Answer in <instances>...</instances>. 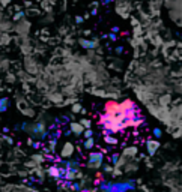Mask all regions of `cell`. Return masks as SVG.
Listing matches in <instances>:
<instances>
[{"label":"cell","instance_id":"1","mask_svg":"<svg viewBox=\"0 0 182 192\" xmlns=\"http://www.w3.org/2000/svg\"><path fill=\"white\" fill-rule=\"evenodd\" d=\"M136 189V182L134 180H125V182H102L99 186L101 192H129Z\"/></svg>","mask_w":182,"mask_h":192},{"label":"cell","instance_id":"2","mask_svg":"<svg viewBox=\"0 0 182 192\" xmlns=\"http://www.w3.org/2000/svg\"><path fill=\"white\" fill-rule=\"evenodd\" d=\"M21 129L23 131H27L30 132L32 135H35L38 140H45L47 135H48V131H47V126L44 122H38L35 125H29V123H23L21 125Z\"/></svg>","mask_w":182,"mask_h":192},{"label":"cell","instance_id":"3","mask_svg":"<svg viewBox=\"0 0 182 192\" xmlns=\"http://www.w3.org/2000/svg\"><path fill=\"white\" fill-rule=\"evenodd\" d=\"M104 164V153L102 152H90L87 156V165L90 168H101Z\"/></svg>","mask_w":182,"mask_h":192},{"label":"cell","instance_id":"4","mask_svg":"<svg viewBox=\"0 0 182 192\" xmlns=\"http://www.w3.org/2000/svg\"><path fill=\"white\" fill-rule=\"evenodd\" d=\"M74 152H75V146L69 141L66 143H63L60 152H59V155H60V159H69L72 155H74Z\"/></svg>","mask_w":182,"mask_h":192},{"label":"cell","instance_id":"5","mask_svg":"<svg viewBox=\"0 0 182 192\" xmlns=\"http://www.w3.org/2000/svg\"><path fill=\"white\" fill-rule=\"evenodd\" d=\"M158 149H160V141H158V140L151 138V140H148V141H146V150H148V155L149 156L157 155Z\"/></svg>","mask_w":182,"mask_h":192},{"label":"cell","instance_id":"6","mask_svg":"<svg viewBox=\"0 0 182 192\" xmlns=\"http://www.w3.org/2000/svg\"><path fill=\"white\" fill-rule=\"evenodd\" d=\"M77 177H80L79 168H69V170H66V171H65L63 180H65V182H74Z\"/></svg>","mask_w":182,"mask_h":192},{"label":"cell","instance_id":"7","mask_svg":"<svg viewBox=\"0 0 182 192\" xmlns=\"http://www.w3.org/2000/svg\"><path fill=\"white\" fill-rule=\"evenodd\" d=\"M69 131H71V134L80 137V135L84 132V128H83L79 122H71V123H69Z\"/></svg>","mask_w":182,"mask_h":192},{"label":"cell","instance_id":"8","mask_svg":"<svg viewBox=\"0 0 182 192\" xmlns=\"http://www.w3.org/2000/svg\"><path fill=\"white\" fill-rule=\"evenodd\" d=\"M60 165L65 170H69V168H79L80 167V162L77 159H62Z\"/></svg>","mask_w":182,"mask_h":192},{"label":"cell","instance_id":"9","mask_svg":"<svg viewBox=\"0 0 182 192\" xmlns=\"http://www.w3.org/2000/svg\"><path fill=\"white\" fill-rule=\"evenodd\" d=\"M138 153V149L136 147V146H131V147H126L123 152H122V158H125V159H133L136 155Z\"/></svg>","mask_w":182,"mask_h":192},{"label":"cell","instance_id":"10","mask_svg":"<svg viewBox=\"0 0 182 192\" xmlns=\"http://www.w3.org/2000/svg\"><path fill=\"white\" fill-rule=\"evenodd\" d=\"M80 45L84 48V50H93L98 47V41H90V39H80L79 41Z\"/></svg>","mask_w":182,"mask_h":192},{"label":"cell","instance_id":"11","mask_svg":"<svg viewBox=\"0 0 182 192\" xmlns=\"http://www.w3.org/2000/svg\"><path fill=\"white\" fill-rule=\"evenodd\" d=\"M59 165H51V167L47 168V174L50 177H54V179H60V173H59Z\"/></svg>","mask_w":182,"mask_h":192},{"label":"cell","instance_id":"12","mask_svg":"<svg viewBox=\"0 0 182 192\" xmlns=\"http://www.w3.org/2000/svg\"><path fill=\"white\" fill-rule=\"evenodd\" d=\"M56 144H57V138H51L44 150L48 152V153H56Z\"/></svg>","mask_w":182,"mask_h":192},{"label":"cell","instance_id":"13","mask_svg":"<svg viewBox=\"0 0 182 192\" xmlns=\"http://www.w3.org/2000/svg\"><path fill=\"white\" fill-rule=\"evenodd\" d=\"M116 12H118V14H121L122 17H128V12H129V6H126V5H118L116 6Z\"/></svg>","mask_w":182,"mask_h":192},{"label":"cell","instance_id":"14","mask_svg":"<svg viewBox=\"0 0 182 192\" xmlns=\"http://www.w3.org/2000/svg\"><path fill=\"white\" fill-rule=\"evenodd\" d=\"M9 108V98H0V113H6Z\"/></svg>","mask_w":182,"mask_h":192},{"label":"cell","instance_id":"15","mask_svg":"<svg viewBox=\"0 0 182 192\" xmlns=\"http://www.w3.org/2000/svg\"><path fill=\"white\" fill-rule=\"evenodd\" d=\"M83 147L86 150H92L95 147V140L93 138H86L84 141H83Z\"/></svg>","mask_w":182,"mask_h":192},{"label":"cell","instance_id":"16","mask_svg":"<svg viewBox=\"0 0 182 192\" xmlns=\"http://www.w3.org/2000/svg\"><path fill=\"white\" fill-rule=\"evenodd\" d=\"M104 143L110 144V146H116L119 141H118V138H114L113 135H104Z\"/></svg>","mask_w":182,"mask_h":192},{"label":"cell","instance_id":"17","mask_svg":"<svg viewBox=\"0 0 182 192\" xmlns=\"http://www.w3.org/2000/svg\"><path fill=\"white\" fill-rule=\"evenodd\" d=\"M79 123L84 128V129H90V126H92V120H90V119H86V117H83Z\"/></svg>","mask_w":182,"mask_h":192},{"label":"cell","instance_id":"18","mask_svg":"<svg viewBox=\"0 0 182 192\" xmlns=\"http://www.w3.org/2000/svg\"><path fill=\"white\" fill-rule=\"evenodd\" d=\"M152 135H153V138H155V140H158V138H161L163 131L160 129V128H153V129H152Z\"/></svg>","mask_w":182,"mask_h":192},{"label":"cell","instance_id":"19","mask_svg":"<svg viewBox=\"0 0 182 192\" xmlns=\"http://www.w3.org/2000/svg\"><path fill=\"white\" fill-rule=\"evenodd\" d=\"M81 110H83V107H81V104H79V102H75V104L72 105V113H74V114L81 113Z\"/></svg>","mask_w":182,"mask_h":192},{"label":"cell","instance_id":"20","mask_svg":"<svg viewBox=\"0 0 182 192\" xmlns=\"http://www.w3.org/2000/svg\"><path fill=\"white\" fill-rule=\"evenodd\" d=\"M119 153H114V155H111V158H110V161H111V164H113V167H116L118 165V161H119Z\"/></svg>","mask_w":182,"mask_h":192},{"label":"cell","instance_id":"21","mask_svg":"<svg viewBox=\"0 0 182 192\" xmlns=\"http://www.w3.org/2000/svg\"><path fill=\"white\" fill-rule=\"evenodd\" d=\"M32 159H33V161H36L38 164H41V162H44V159H45V158H44L42 155H39V153H38V155H33V156H32Z\"/></svg>","mask_w":182,"mask_h":192},{"label":"cell","instance_id":"22","mask_svg":"<svg viewBox=\"0 0 182 192\" xmlns=\"http://www.w3.org/2000/svg\"><path fill=\"white\" fill-rule=\"evenodd\" d=\"M102 168H104V171L106 173H113V165H110V164H102Z\"/></svg>","mask_w":182,"mask_h":192},{"label":"cell","instance_id":"23","mask_svg":"<svg viewBox=\"0 0 182 192\" xmlns=\"http://www.w3.org/2000/svg\"><path fill=\"white\" fill-rule=\"evenodd\" d=\"M84 138H92L93 137V131L92 129H84Z\"/></svg>","mask_w":182,"mask_h":192},{"label":"cell","instance_id":"24","mask_svg":"<svg viewBox=\"0 0 182 192\" xmlns=\"http://www.w3.org/2000/svg\"><path fill=\"white\" fill-rule=\"evenodd\" d=\"M23 17H24V12H17V14L14 15V21H20Z\"/></svg>","mask_w":182,"mask_h":192},{"label":"cell","instance_id":"25","mask_svg":"<svg viewBox=\"0 0 182 192\" xmlns=\"http://www.w3.org/2000/svg\"><path fill=\"white\" fill-rule=\"evenodd\" d=\"M113 176H122V171L119 170V168H113V173H111Z\"/></svg>","mask_w":182,"mask_h":192},{"label":"cell","instance_id":"26","mask_svg":"<svg viewBox=\"0 0 182 192\" xmlns=\"http://www.w3.org/2000/svg\"><path fill=\"white\" fill-rule=\"evenodd\" d=\"M114 53H116V54H122V53H123V48H122V47H116V48H114Z\"/></svg>","mask_w":182,"mask_h":192},{"label":"cell","instance_id":"27","mask_svg":"<svg viewBox=\"0 0 182 192\" xmlns=\"http://www.w3.org/2000/svg\"><path fill=\"white\" fill-rule=\"evenodd\" d=\"M83 21H84V18H83V17H75V23H77V24H81Z\"/></svg>","mask_w":182,"mask_h":192},{"label":"cell","instance_id":"28","mask_svg":"<svg viewBox=\"0 0 182 192\" xmlns=\"http://www.w3.org/2000/svg\"><path fill=\"white\" fill-rule=\"evenodd\" d=\"M30 146H33L35 149H39L41 147V143H38V141H32V144Z\"/></svg>","mask_w":182,"mask_h":192},{"label":"cell","instance_id":"29","mask_svg":"<svg viewBox=\"0 0 182 192\" xmlns=\"http://www.w3.org/2000/svg\"><path fill=\"white\" fill-rule=\"evenodd\" d=\"M119 32H121V30H119V27H118V26H114V27L111 29V33H113V35H116V33H119Z\"/></svg>","mask_w":182,"mask_h":192},{"label":"cell","instance_id":"30","mask_svg":"<svg viewBox=\"0 0 182 192\" xmlns=\"http://www.w3.org/2000/svg\"><path fill=\"white\" fill-rule=\"evenodd\" d=\"M11 2H12V0H0V3H2L3 6H8Z\"/></svg>","mask_w":182,"mask_h":192},{"label":"cell","instance_id":"31","mask_svg":"<svg viewBox=\"0 0 182 192\" xmlns=\"http://www.w3.org/2000/svg\"><path fill=\"white\" fill-rule=\"evenodd\" d=\"M108 39H110V41H116V35L110 33V35H108Z\"/></svg>","mask_w":182,"mask_h":192},{"label":"cell","instance_id":"32","mask_svg":"<svg viewBox=\"0 0 182 192\" xmlns=\"http://www.w3.org/2000/svg\"><path fill=\"white\" fill-rule=\"evenodd\" d=\"M96 12H98V8H93L92 9V15H96Z\"/></svg>","mask_w":182,"mask_h":192},{"label":"cell","instance_id":"33","mask_svg":"<svg viewBox=\"0 0 182 192\" xmlns=\"http://www.w3.org/2000/svg\"><path fill=\"white\" fill-rule=\"evenodd\" d=\"M111 2H114V0H102V3H106V5H107V3H111Z\"/></svg>","mask_w":182,"mask_h":192}]
</instances>
